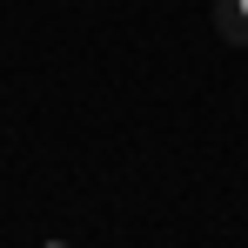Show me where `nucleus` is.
<instances>
[{
    "instance_id": "obj_1",
    "label": "nucleus",
    "mask_w": 248,
    "mask_h": 248,
    "mask_svg": "<svg viewBox=\"0 0 248 248\" xmlns=\"http://www.w3.org/2000/svg\"><path fill=\"white\" fill-rule=\"evenodd\" d=\"M215 34L228 47H248V0H215Z\"/></svg>"
},
{
    "instance_id": "obj_2",
    "label": "nucleus",
    "mask_w": 248,
    "mask_h": 248,
    "mask_svg": "<svg viewBox=\"0 0 248 248\" xmlns=\"http://www.w3.org/2000/svg\"><path fill=\"white\" fill-rule=\"evenodd\" d=\"M41 248H67V242H61V235H47V242H41Z\"/></svg>"
}]
</instances>
